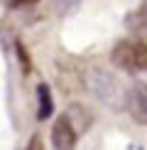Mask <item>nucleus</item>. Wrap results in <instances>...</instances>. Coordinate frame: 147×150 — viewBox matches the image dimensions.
I'll use <instances>...</instances> for the list:
<instances>
[{"label":"nucleus","mask_w":147,"mask_h":150,"mask_svg":"<svg viewBox=\"0 0 147 150\" xmlns=\"http://www.w3.org/2000/svg\"><path fill=\"white\" fill-rule=\"evenodd\" d=\"M27 150H44V143H42V135H32L27 143Z\"/></svg>","instance_id":"9"},{"label":"nucleus","mask_w":147,"mask_h":150,"mask_svg":"<svg viewBox=\"0 0 147 150\" xmlns=\"http://www.w3.org/2000/svg\"><path fill=\"white\" fill-rule=\"evenodd\" d=\"M52 113H54L52 89H49V84H44V81H42V84L37 86V118H39V121H47Z\"/></svg>","instance_id":"5"},{"label":"nucleus","mask_w":147,"mask_h":150,"mask_svg":"<svg viewBox=\"0 0 147 150\" xmlns=\"http://www.w3.org/2000/svg\"><path fill=\"white\" fill-rule=\"evenodd\" d=\"M83 86H86L88 93H93L101 103H106L108 108H113V111H118V108L125 106V93H123L118 79L110 71H106V69H98V67L86 69Z\"/></svg>","instance_id":"1"},{"label":"nucleus","mask_w":147,"mask_h":150,"mask_svg":"<svg viewBox=\"0 0 147 150\" xmlns=\"http://www.w3.org/2000/svg\"><path fill=\"white\" fill-rule=\"evenodd\" d=\"M17 57H20V67H22V74L29 71V57H27V49L22 45H17Z\"/></svg>","instance_id":"8"},{"label":"nucleus","mask_w":147,"mask_h":150,"mask_svg":"<svg viewBox=\"0 0 147 150\" xmlns=\"http://www.w3.org/2000/svg\"><path fill=\"white\" fill-rule=\"evenodd\" d=\"M127 30H132V32H140V35H147V15L145 12H130L127 15Z\"/></svg>","instance_id":"6"},{"label":"nucleus","mask_w":147,"mask_h":150,"mask_svg":"<svg viewBox=\"0 0 147 150\" xmlns=\"http://www.w3.org/2000/svg\"><path fill=\"white\" fill-rule=\"evenodd\" d=\"M110 62L123 71H147V42L145 40H120L110 52Z\"/></svg>","instance_id":"2"},{"label":"nucleus","mask_w":147,"mask_h":150,"mask_svg":"<svg viewBox=\"0 0 147 150\" xmlns=\"http://www.w3.org/2000/svg\"><path fill=\"white\" fill-rule=\"evenodd\" d=\"M125 108L137 126H147V84L135 81L125 93Z\"/></svg>","instance_id":"3"},{"label":"nucleus","mask_w":147,"mask_h":150,"mask_svg":"<svg viewBox=\"0 0 147 150\" xmlns=\"http://www.w3.org/2000/svg\"><path fill=\"white\" fill-rule=\"evenodd\" d=\"M78 3H81V0H59L57 8H59L61 15H66V12H74V10L78 8Z\"/></svg>","instance_id":"7"},{"label":"nucleus","mask_w":147,"mask_h":150,"mask_svg":"<svg viewBox=\"0 0 147 150\" xmlns=\"http://www.w3.org/2000/svg\"><path fill=\"white\" fill-rule=\"evenodd\" d=\"M0 3H5L8 8H22V5H34L37 0H0Z\"/></svg>","instance_id":"10"},{"label":"nucleus","mask_w":147,"mask_h":150,"mask_svg":"<svg viewBox=\"0 0 147 150\" xmlns=\"http://www.w3.org/2000/svg\"><path fill=\"white\" fill-rule=\"evenodd\" d=\"M76 140H78V133L76 128L71 126L69 116H59L52 126V145L54 150H74L76 148Z\"/></svg>","instance_id":"4"}]
</instances>
